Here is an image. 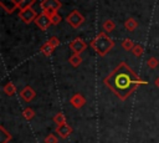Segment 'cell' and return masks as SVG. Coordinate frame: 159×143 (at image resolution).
Returning <instances> with one entry per match:
<instances>
[{"label":"cell","mask_w":159,"mask_h":143,"mask_svg":"<svg viewBox=\"0 0 159 143\" xmlns=\"http://www.w3.org/2000/svg\"><path fill=\"white\" fill-rule=\"evenodd\" d=\"M134 42L130 40V39H124L123 41H122V47L125 50V51H132L133 50V47H134Z\"/></svg>","instance_id":"22"},{"label":"cell","mask_w":159,"mask_h":143,"mask_svg":"<svg viewBox=\"0 0 159 143\" xmlns=\"http://www.w3.org/2000/svg\"><path fill=\"white\" fill-rule=\"evenodd\" d=\"M132 52H133V55H134L135 57H140V56L143 55V52H144L143 45H142V44H135L134 47H133V50H132Z\"/></svg>","instance_id":"21"},{"label":"cell","mask_w":159,"mask_h":143,"mask_svg":"<svg viewBox=\"0 0 159 143\" xmlns=\"http://www.w3.org/2000/svg\"><path fill=\"white\" fill-rule=\"evenodd\" d=\"M103 83L120 101H125L139 86L147 85V81L140 78L125 62H119V65L104 77Z\"/></svg>","instance_id":"1"},{"label":"cell","mask_w":159,"mask_h":143,"mask_svg":"<svg viewBox=\"0 0 159 143\" xmlns=\"http://www.w3.org/2000/svg\"><path fill=\"white\" fill-rule=\"evenodd\" d=\"M147 65H148V67H149V68L154 70V68H157V67H158V65H159V60H158L157 57L152 56V57H149V58L147 60Z\"/></svg>","instance_id":"23"},{"label":"cell","mask_w":159,"mask_h":143,"mask_svg":"<svg viewBox=\"0 0 159 143\" xmlns=\"http://www.w3.org/2000/svg\"><path fill=\"white\" fill-rule=\"evenodd\" d=\"M62 4L60 0H42L41 2V10L43 12L47 11H58L61 9Z\"/></svg>","instance_id":"7"},{"label":"cell","mask_w":159,"mask_h":143,"mask_svg":"<svg viewBox=\"0 0 159 143\" xmlns=\"http://www.w3.org/2000/svg\"><path fill=\"white\" fill-rule=\"evenodd\" d=\"M53 122L56 123V126H61V124L66 123V117H65V114H63L62 112L56 113V114L53 116Z\"/></svg>","instance_id":"20"},{"label":"cell","mask_w":159,"mask_h":143,"mask_svg":"<svg viewBox=\"0 0 159 143\" xmlns=\"http://www.w3.org/2000/svg\"><path fill=\"white\" fill-rule=\"evenodd\" d=\"M37 12L36 10L32 7V6H29V7H25V9H21L19 11V17L22 22L25 24H30V22H34L35 19L37 17Z\"/></svg>","instance_id":"5"},{"label":"cell","mask_w":159,"mask_h":143,"mask_svg":"<svg viewBox=\"0 0 159 143\" xmlns=\"http://www.w3.org/2000/svg\"><path fill=\"white\" fill-rule=\"evenodd\" d=\"M102 27H103L104 32H112V31H113V30L116 29V22H114L113 20L108 19V20H106V21L103 22Z\"/></svg>","instance_id":"16"},{"label":"cell","mask_w":159,"mask_h":143,"mask_svg":"<svg viewBox=\"0 0 159 143\" xmlns=\"http://www.w3.org/2000/svg\"><path fill=\"white\" fill-rule=\"evenodd\" d=\"M36 2V0H0L1 7L7 12L12 14L16 9H25L29 6H32Z\"/></svg>","instance_id":"3"},{"label":"cell","mask_w":159,"mask_h":143,"mask_svg":"<svg viewBox=\"0 0 159 143\" xmlns=\"http://www.w3.org/2000/svg\"><path fill=\"white\" fill-rule=\"evenodd\" d=\"M20 97L25 101V102H31L35 97H36V92L31 86H25L21 91H20Z\"/></svg>","instance_id":"9"},{"label":"cell","mask_w":159,"mask_h":143,"mask_svg":"<svg viewBox=\"0 0 159 143\" xmlns=\"http://www.w3.org/2000/svg\"><path fill=\"white\" fill-rule=\"evenodd\" d=\"M124 27H125V30L132 32V31H134L138 27V21L134 17H129V19H127L124 21Z\"/></svg>","instance_id":"12"},{"label":"cell","mask_w":159,"mask_h":143,"mask_svg":"<svg viewBox=\"0 0 159 143\" xmlns=\"http://www.w3.org/2000/svg\"><path fill=\"white\" fill-rule=\"evenodd\" d=\"M53 48H56L57 46H60V40H58V37H56V36H52V37H50L48 39V41H47Z\"/></svg>","instance_id":"24"},{"label":"cell","mask_w":159,"mask_h":143,"mask_svg":"<svg viewBox=\"0 0 159 143\" xmlns=\"http://www.w3.org/2000/svg\"><path fill=\"white\" fill-rule=\"evenodd\" d=\"M70 48L72 50L73 53H80L81 55V52H83L87 48V42L81 37H76L70 42Z\"/></svg>","instance_id":"6"},{"label":"cell","mask_w":159,"mask_h":143,"mask_svg":"<svg viewBox=\"0 0 159 143\" xmlns=\"http://www.w3.org/2000/svg\"><path fill=\"white\" fill-rule=\"evenodd\" d=\"M0 136H1V143H7L11 141V134L5 129L4 126H0Z\"/></svg>","instance_id":"17"},{"label":"cell","mask_w":159,"mask_h":143,"mask_svg":"<svg viewBox=\"0 0 159 143\" xmlns=\"http://www.w3.org/2000/svg\"><path fill=\"white\" fill-rule=\"evenodd\" d=\"M70 103H71V106H72L73 108L80 109V108H82V107L86 104V98H84L83 95H81V93H75V95L70 98Z\"/></svg>","instance_id":"10"},{"label":"cell","mask_w":159,"mask_h":143,"mask_svg":"<svg viewBox=\"0 0 159 143\" xmlns=\"http://www.w3.org/2000/svg\"><path fill=\"white\" fill-rule=\"evenodd\" d=\"M22 117H24L26 121H31V119L35 117V111H34L32 108H30V107H26V108H24V111H22Z\"/></svg>","instance_id":"19"},{"label":"cell","mask_w":159,"mask_h":143,"mask_svg":"<svg viewBox=\"0 0 159 143\" xmlns=\"http://www.w3.org/2000/svg\"><path fill=\"white\" fill-rule=\"evenodd\" d=\"M91 47L99 57H104L114 47V41L106 32H98L91 41Z\"/></svg>","instance_id":"2"},{"label":"cell","mask_w":159,"mask_h":143,"mask_svg":"<svg viewBox=\"0 0 159 143\" xmlns=\"http://www.w3.org/2000/svg\"><path fill=\"white\" fill-rule=\"evenodd\" d=\"M68 62L71 63V66H73V67H78V66L82 63V57H81L80 53H73V55L70 56Z\"/></svg>","instance_id":"15"},{"label":"cell","mask_w":159,"mask_h":143,"mask_svg":"<svg viewBox=\"0 0 159 143\" xmlns=\"http://www.w3.org/2000/svg\"><path fill=\"white\" fill-rule=\"evenodd\" d=\"M56 133L61 137V138H67L71 133H72V128H71V126L70 124H67V123H63V124H61V126H57L56 127Z\"/></svg>","instance_id":"11"},{"label":"cell","mask_w":159,"mask_h":143,"mask_svg":"<svg viewBox=\"0 0 159 143\" xmlns=\"http://www.w3.org/2000/svg\"><path fill=\"white\" fill-rule=\"evenodd\" d=\"M66 22L73 27V29H78L83 22H84V16L78 11V10H72L67 16H66Z\"/></svg>","instance_id":"4"},{"label":"cell","mask_w":159,"mask_h":143,"mask_svg":"<svg viewBox=\"0 0 159 143\" xmlns=\"http://www.w3.org/2000/svg\"><path fill=\"white\" fill-rule=\"evenodd\" d=\"M154 83H155V86H157V87L159 88V76H158V77L155 78V81H154Z\"/></svg>","instance_id":"26"},{"label":"cell","mask_w":159,"mask_h":143,"mask_svg":"<svg viewBox=\"0 0 159 143\" xmlns=\"http://www.w3.org/2000/svg\"><path fill=\"white\" fill-rule=\"evenodd\" d=\"M45 143H57L58 142V138L55 136V134H52V133H50L46 138H45V141H43Z\"/></svg>","instance_id":"25"},{"label":"cell","mask_w":159,"mask_h":143,"mask_svg":"<svg viewBox=\"0 0 159 143\" xmlns=\"http://www.w3.org/2000/svg\"><path fill=\"white\" fill-rule=\"evenodd\" d=\"M34 22L36 24V26H37L40 30H43V31H45V30H47V29L52 25V24H51L50 17H48V15H47V14H45V12L39 14Z\"/></svg>","instance_id":"8"},{"label":"cell","mask_w":159,"mask_h":143,"mask_svg":"<svg viewBox=\"0 0 159 143\" xmlns=\"http://www.w3.org/2000/svg\"><path fill=\"white\" fill-rule=\"evenodd\" d=\"M43 12V11H42ZM45 14H47L48 15V17H50V20H51V24L52 25H58L60 22H61V15L57 12V11H47V12H45Z\"/></svg>","instance_id":"14"},{"label":"cell","mask_w":159,"mask_h":143,"mask_svg":"<svg viewBox=\"0 0 159 143\" xmlns=\"http://www.w3.org/2000/svg\"><path fill=\"white\" fill-rule=\"evenodd\" d=\"M2 91L5 92L6 96H10L11 97V96H14L16 93V86L12 82H6L4 85V87H2Z\"/></svg>","instance_id":"13"},{"label":"cell","mask_w":159,"mask_h":143,"mask_svg":"<svg viewBox=\"0 0 159 143\" xmlns=\"http://www.w3.org/2000/svg\"><path fill=\"white\" fill-rule=\"evenodd\" d=\"M53 50H55V48H53L48 42H45V44L41 46V48H40V51H41L45 56H47V57H48V56H51V53L53 52Z\"/></svg>","instance_id":"18"}]
</instances>
